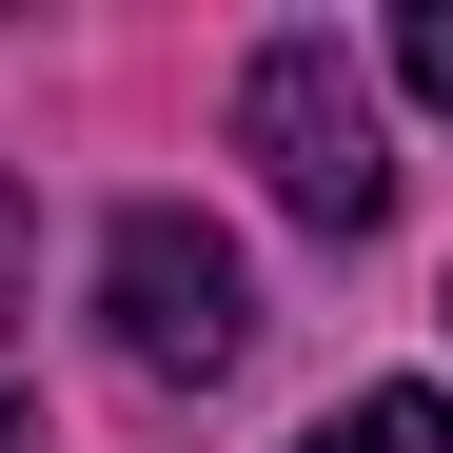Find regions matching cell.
Here are the masks:
<instances>
[{
  "instance_id": "6da1fadb",
  "label": "cell",
  "mask_w": 453,
  "mask_h": 453,
  "mask_svg": "<svg viewBox=\"0 0 453 453\" xmlns=\"http://www.w3.org/2000/svg\"><path fill=\"white\" fill-rule=\"evenodd\" d=\"M99 316H119V374L217 395V374L257 355V276H237V237H217L197 197H119V237H99Z\"/></svg>"
},
{
  "instance_id": "7a4b0ae2",
  "label": "cell",
  "mask_w": 453,
  "mask_h": 453,
  "mask_svg": "<svg viewBox=\"0 0 453 453\" xmlns=\"http://www.w3.org/2000/svg\"><path fill=\"white\" fill-rule=\"evenodd\" d=\"M237 138H257V178L316 217V237H374V217H395V119H374L355 40H257V80H237Z\"/></svg>"
},
{
  "instance_id": "3957f363",
  "label": "cell",
  "mask_w": 453,
  "mask_h": 453,
  "mask_svg": "<svg viewBox=\"0 0 453 453\" xmlns=\"http://www.w3.org/2000/svg\"><path fill=\"white\" fill-rule=\"evenodd\" d=\"M40 217H20V178H0V453H20V374H40Z\"/></svg>"
},
{
  "instance_id": "277c9868",
  "label": "cell",
  "mask_w": 453,
  "mask_h": 453,
  "mask_svg": "<svg viewBox=\"0 0 453 453\" xmlns=\"http://www.w3.org/2000/svg\"><path fill=\"white\" fill-rule=\"evenodd\" d=\"M296 453H453V395H355V414H316Z\"/></svg>"
},
{
  "instance_id": "5b68a950",
  "label": "cell",
  "mask_w": 453,
  "mask_h": 453,
  "mask_svg": "<svg viewBox=\"0 0 453 453\" xmlns=\"http://www.w3.org/2000/svg\"><path fill=\"white\" fill-rule=\"evenodd\" d=\"M395 59H414V99H453V0H414V40H395Z\"/></svg>"
}]
</instances>
